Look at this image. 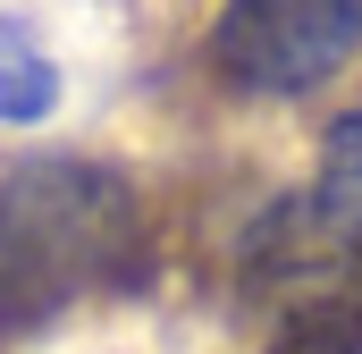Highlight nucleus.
Wrapping results in <instances>:
<instances>
[{"label": "nucleus", "mask_w": 362, "mask_h": 354, "mask_svg": "<svg viewBox=\"0 0 362 354\" xmlns=\"http://www.w3.org/2000/svg\"><path fill=\"white\" fill-rule=\"evenodd\" d=\"M144 270L135 185L93 161H25L0 177V338L51 329L68 304Z\"/></svg>", "instance_id": "f257e3e1"}, {"label": "nucleus", "mask_w": 362, "mask_h": 354, "mask_svg": "<svg viewBox=\"0 0 362 354\" xmlns=\"http://www.w3.org/2000/svg\"><path fill=\"white\" fill-rule=\"evenodd\" d=\"M253 270L286 287L295 321L362 346V110L320 135L312 194L278 202L253 228Z\"/></svg>", "instance_id": "f03ea898"}, {"label": "nucleus", "mask_w": 362, "mask_h": 354, "mask_svg": "<svg viewBox=\"0 0 362 354\" xmlns=\"http://www.w3.org/2000/svg\"><path fill=\"white\" fill-rule=\"evenodd\" d=\"M354 51H362V0H228L211 25L219 76L245 93H270V101L329 85Z\"/></svg>", "instance_id": "7ed1b4c3"}, {"label": "nucleus", "mask_w": 362, "mask_h": 354, "mask_svg": "<svg viewBox=\"0 0 362 354\" xmlns=\"http://www.w3.org/2000/svg\"><path fill=\"white\" fill-rule=\"evenodd\" d=\"M59 110V68H51V51L17 25V17H0V127H34V118H51Z\"/></svg>", "instance_id": "20e7f679"}, {"label": "nucleus", "mask_w": 362, "mask_h": 354, "mask_svg": "<svg viewBox=\"0 0 362 354\" xmlns=\"http://www.w3.org/2000/svg\"><path fill=\"white\" fill-rule=\"evenodd\" d=\"M278 354H362V346H354V338H337V329H312V321H295Z\"/></svg>", "instance_id": "39448f33"}]
</instances>
